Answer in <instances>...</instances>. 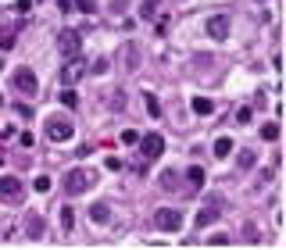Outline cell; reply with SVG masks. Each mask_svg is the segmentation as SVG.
<instances>
[{
    "instance_id": "cell-8",
    "label": "cell",
    "mask_w": 286,
    "mask_h": 250,
    "mask_svg": "<svg viewBox=\"0 0 286 250\" xmlns=\"http://www.w3.org/2000/svg\"><path fill=\"white\" fill-rule=\"evenodd\" d=\"M204 29H208L211 39H225V36H229V15H211Z\"/></svg>"
},
{
    "instance_id": "cell-30",
    "label": "cell",
    "mask_w": 286,
    "mask_h": 250,
    "mask_svg": "<svg viewBox=\"0 0 286 250\" xmlns=\"http://www.w3.org/2000/svg\"><path fill=\"white\" fill-rule=\"evenodd\" d=\"M29 8H32V0H18V4H15V11H18V15H25Z\"/></svg>"
},
{
    "instance_id": "cell-15",
    "label": "cell",
    "mask_w": 286,
    "mask_h": 250,
    "mask_svg": "<svg viewBox=\"0 0 286 250\" xmlns=\"http://www.w3.org/2000/svg\"><path fill=\"white\" fill-rule=\"evenodd\" d=\"M143 104H147V114H150V118H161V104H157L154 93H143Z\"/></svg>"
},
{
    "instance_id": "cell-24",
    "label": "cell",
    "mask_w": 286,
    "mask_h": 250,
    "mask_svg": "<svg viewBox=\"0 0 286 250\" xmlns=\"http://www.w3.org/2000/svg\"><path fill=\"white\" fill-rule=\"evenodd\" d=\"M251 118H254V111H251V107H240V111H236V121H240V125H247Z\"/></svg>"
},
{
    "instance_id": "cell-3",
    "label": "cell",
    "mask_w": 286,
    "mask_h": 250,
    "mask_svg": "<svg viewBox=\"0 0 286 250\" xmlns=\"http://www.w3.org/2000/svg\"><path fill=\"white\" fill-rule=\"evenodd\" d=\"M154 225L161 232H179L183 229V215L176 211V207H161V211H154Z\"/></svg>"
},
{
    "instance_id": "cell-28",
    "label": "cell",
    "mask_w": 286,
    "mask_h": 250,
    "mask_svg": "<svg viewBox=\"0 0 286 250\" xmlns=\"http://www.w3.org/2000/svg\"><path fill=\"white\" fill-rule=\"evenodd\" d=\"M29 229H32V232H29V236H39V229H43V222H39V218H36V215H32V218H29Z\"/></svg>"
},
{
    "instance_id": "cell-13",
    "label": "cell",
    "mask_w": 286,
    "mask_h": 250,
    "mask_svg": "<svg viewBox=\"0 0 286 250\" xmlns=\"http://www.w3.org/2000/svg\"><path fill=\"white\" fill-rule=\"evenodd\" d=\"M193 111H197V114H215V104H211L208 97H193Z\"/></svg>"
},
{
    "instance_id": "cell-11",
    "label": "cell",
    "mask_w": 286,
    "mask_h": 250,
    "mask_svg": "<svg viewBox=\"0 0 286 250\" xmlns=\"http://www.w3.org/2000/svg\"><path fill=\"white\" fill-rule=\"evenodd\" d=\"M15 32H18L15 25H0V50H11L15 47V39H18Z\"/></svg>"
},
{
    "instance_id": "cell-27",
    "label": "cell",
    "mask_w": 286,
    "mask_h": 250,
    "mask_svg": "<svg viewBox=\"0 0 286 250\" xmlns=\"http://www.w3.org/2000/svg\"><path fill=\"white\" fill-rule=\"evenodd\" d=\"M61 225H65V229H72V225H75V215H72V207H65V211H61Z\"/></svg>"
},
{
    "instance_id": "cell-29",
    "label": "cell",
    "mask_w": 286,
    "mask_h": 250,
    "mask_svg": "<svg viewBox=\"0 0 286 250\" xmlns=\"http://www.w3.org/2000/svg\"><path fill=\"white\" fill-rule=\"evenodd\" d=\"M107 168H111V172H122V161H118V157H115V154H111V157H107Z\"/></svg>"
},
{
    "instance_id": "cell-4",
    "label": "cell",
    "mask_w": 286,
    "mask_h": 250,
    "mask_svg": "<svg viewBox=\"0 0 286 250\" xmlns=\"http://www.w3.org/2000/svg\"><path fill=\"white\" fill-rule=\"evenodd\" d=\"M79 47H83V36H79L75 29H61L58 32V50L65 57H79Z\"/></svg>"
},
{
    "instance_id": "cell-18",
    "label": "cell",
    "mask_w": 286,
    "mask_h": 250,
    "mask_svg": "<svg viewBox=\"0 0 286 250\" xmlns=\"http://www.w3.org/2000/svg\"><path fill=\"white\" fill-rule=\"evenodd\" d=\"M157 15V0H143L140 4V18H154Z\"/></svg>"
},
{
    "instance_id": "cell-14",
    "label": "cell",
    "mask_w": 286,
    "mask_h": 250,
    "mask_svg": "<svg viewBox=\"0 0 286 250\" xmlns=\"http://www.w3.org/2000/svg\"><path fill=\"white\" fill-rule=\"evenodd\" d=\"M261 140H268V143L279 140V121H265V125H261Z\"/></svg>"
},
{
    "instance_id": "cell-26",
    "label": "cell",
    "mask_w": 286,
    "mask_h": 250,
    "mask_svg": "<svg viewBox=\"0 0 286 250\" xmlns=\"http://www.w3.org/2000/svg\"><path fill=\"white\" fill-rule=\"evenodd\" d=\"M122 143H129V147L140 143V133H136V129H126V133H122Z\"/></svg>"
},
{
    "instance_id": "cell-1",
    "label": "cell",
    "mask_w": 286,
    "mask_h": 250,
    "mask_svg": "<svg viewBox=\"0 0 286 250\" xmlns=\"http://www.w3.org/2000/svg\"><path fill=\"white\" fill-rule=\"evenodd\" d=\"M222 211H225V204H222V197H211L208 204L197 211V229H208V225H215L218 218H222Z\"/></svg>"
},
{
    "instance_id": "cell-33",
    "label": "cell",
    "mask_w": 286,
    "mask_h": 250,
    "mask_svg": "<svg viewBox=\"0 0 286 250\" xmlns=\"http://www.w3.org/2000/svg\"><path fill=\"white\" fill-rule=\"evenodd\" d=\"M258 4H268V0H258Z\"/></svg>"
},
{
    "instance_id": "cell-25",
    "label": "cell",
    "mask_w": 286,
    "mask_h": 250,
    "mask_svg": "<svg viewBox=\"0 0 286 250\" xmlns=\"http://www.w3.org/2000/svg\"><path fill=\"white\" fill-rule=\"evenodd\" d=\"M32 186H36V193H47V190H50V186H54V182H50V179H47V175H39V179H36V182H32Z\"/></svg>"
},
{
    "instance_id": "cell-7",
    "label": "cell",
    "mask_w": 286,
    "mask_h": 250,
    "mask_svg": "<svg viewBox=\"0 0 286 250\" xmlns=\"http://www.w3.org/2000/svg\"><path fill=\"white\" fill-rule=\"evenodd\" d=\"M25 193V182L22 179H15V175H0V197L4 200H18Z\"/></svg>"
},
{
    "instance_id": "cell-16",
    "label": "cell",
    "mask_w": 286,
    "mask_h": 250,
    "mask_svg": "<svg viewBox=\"0 0 286 250\" xmlns=\"http://www.w3.org/2000/svg\"><path fill=\"white\" fill-rule=\"evenodd\" d=\"M233 147H236V143H233L229 136H222V140L215 143V157H229V150H233Z\"/></svg>"
},
{
    "instance_id": "cell-22",
    "label": "cell",
    "mask_w": 286,
    "mask_h": 250,
    "mask_svg": "<svg viewBox=\"0 0 286 250\" xmlns=\"http://www.w3.org/2000/svg\"><path fill=\"white\" fill-rule=\"evenodd\" d=\"M61 104H65V107H79V97H75V90H61Z\"/></svg>"
},
{
    "instance_id": "cell-17",
    "label": "cell",
    "mask_w": 286,
    "mask_h": 250,
    "mask_svg": "<svg viewBox=\"0 0 286 250\" xmlns=\"http://www.w3.org/2000/svg\"><path fill=\"white\" fill-rule=\"evenodd\" d=\"M186 182L190 186H204V168H197V164H193V168L186 172Z\"/></svg>"
},
{
    "instance_id": "cell-19",
    "label": "cell",
    "mask_w": 286,
    "mask_h": 250,
    "mask_svg": "<svg viewBox=\"0 0 286 250\" xmlns=\"http://www.w3.org/2000/svg\"><path fill=\"white\" fill-rule=\"evenodd\" d=\"M72 8H79L83 15H93L97 11V0H72Z\"/></svg>"
},
{
    "instance_id": "cell-32",
    "label": "cell",
    "mask_w": 286,
    "mask_h": 250,
    "mask_svg": "<svg viewBox=\"0 0 286 250\" xmlns=\"http://www.w3.org/2000/svg\"><path fill=\"white\" fill-rule=\"evenodd\" d=\"M0 164H4V150H0Z\"/></svg>"
},
{
    "instance_id": "cell-5",
    "label": "cell",
    "mask_w": 286,
    "mask_h": 250,
    "mask_svg": "<svg viewBox=\"0 0 286 250\" xmlns=\"http://www.w3.org/2000/svg\"><path fill=\"white\" fill-rule=\"evenodd\" d=\"M83 75H86V61H79V57H65V65H61V82H65V86L79 82Z\"/></svg>"
},
{
    "instance_id": "cell-9",
    "label": "cell",
    "mask_w": 286,
    "mask_h": 250,
    "mask_svg": "<svg viewBox=\"0 0 286 250\" xmlns=\"http://www.w3.org/2000/svg\"><path fill=\"white\" fill-rule=\"evenodd\" d=\"M47 136H50L54 143L68 140V136H72V121H65V118H50V121H47Z\"/></svg>"
},
{
    "instance_id": "cell-20",
    "label": "cell",
    "mask_w": 286,
    "mask_h": 250,
    "mask_svg": "<svg viewBox=\"0 0 286 250\" xmlns=\"http://www.w3.org/2000/svg\"><path fill=\"white\" fill-rule=\"evenodd\" d=\"M161 186H165V190H176V186H179V175H176V172H161Z\"/></svg>"
},
{
    "instance_id": "cell-21",
    "label": "cell",
    "mask_w": 286,
    "mask_h": 250,
    "mask_svg": "<svg viewBox=\"0 0 286 250\" xmlns=\"http://www.w3.org/2000/svg\"><path fill=\"white\" fill-rule=\"evenodd\" d=\"M236 161H240V168H251V164H254L258 157H254V150H240V157H236Z\"/></svg>"
},
{
    "instance_id": "cell-23",
    "label": "cell",
    "mask_w": 286,
    "mask_h": 250,
    "mask_svg": "<svg viewBox=\"0 0 286 250\" xmlns=\"http://www.w3.org/2000/svg\"><path fill=\"white\" fill-rule=\"evenodd\" d=\"M126 68H129V72L136 68V47H133V43L126 47Z\"/></svg>"
},
{
    "instance_id": "cell-6",
    "label": "cell",
    "mask_w": 286,
    "mask_h": 250,
    "mask_svg": "<svg viewBox=\"0 0 286 250\" xmlns=\"http://www.w3.org/2000/svg\"><path fill=\"white\" fill-rule=\"evenodd\" d=\"M140 150H143L147 161L161 157V154H165V140H161V133H147V136H140Z\"/></svg>"
},
{
    "instance_id": "cell-34",
    "label": "cell",
    "mask_w": 286,
    "mask_h": 250,
    "mask_svg": "<svg viewBox=\"0 0 286 250\" xmlns=\"http://www.w3.org/2000/svg\"><path fill=\"white\" fill-rule=\"evenodd\" d=\"M0 68H4V61H0Z\"/></svg>"
},
{
    "instance_id": "cell-2",
    "label": "cell",
    "mask_w": 286,
    "mask_h": 250,
    "mask_svg": "<svg viewBox=\"0 0 286 250\" xmlns=\"http://www.w3.org/2000/svg\"><path fill=\"white\" fill-rule=\"evenodd\" d=\"M93 186V172L90 168H72L68 175H65V190L68 193H86Z\"/></svg>"
},
{
    "instance_id": "cell-12",
    "label": "cell",
    "mask_w": 286,
    "mask_h": 250,
    "mask_svg": "<svg viewBox=\"0 0 286 250\" xmlns=\"http://www.w3.org/2000/svg\"><path fill=\"white\" fill-rule=\"evenodd\" d=\"M90 218H93V222H107V218H111V207H107V204H93V207H90Z\"/></svg>"
},
{
    "instance_id": "cell-10",
    "label": "cell",
    "mask_w": 286,
    "mask_h": 250,
    "mask_svg": "<svg viewBox=\"0 0 286 250\" xmlns=\"http://www.w3.org/2000/svg\"><path fill=\"white\" fill-rule=\"evenodd\" d=\"M15 90H18V93H25V97H32V93H36V75H32L29 68H18V72H15Z\"/></svg>"
},
{
    "instance_id": "cell-31",
    "label": "cell",
    "mask_w": 286,
    "mask_h": 250,
    "mask_svg": "<svg viewBox=\"0 0 286 250\" xmlns=\"http://www.w3.org/2000/svg\"><path fill=\"white\" fill-rule=\"evenodd\" d=\"M18 140H22V147H36V140H32V133H22Z\"/></svg>"
}]
</instances>
